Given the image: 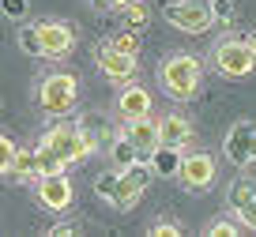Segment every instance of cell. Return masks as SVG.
<instances>
[{"mask_svg":"<svg viewBox=\"0 0 256 237\" xmlns=\"http://www.w3.org/2000/svg\"><path fill=\"white\" fill-rule=\"evenodd\" d=\"M136 60H140V56L120 53V49H113L110 42H102V46L94 49V64L102 68L106 79H113V83H128V79H136Z\"/></svg>","mask_w":256,"mask_h":237,"instance_id":"11","label":"cell"},{"mask_svg":"<svg viewBox=\"0 0 256 237\" xmlns=\"http://www.w3.org/2000/svg\"><path fill=\"white\" fill-rule=\"evenodd\" d=\"M34 34H38V56L46 60H64L76 49V30L64 19H42L34 23Z\"/></svg>","mask_w":256,"mask_h":237,"instance_id":"6","label":"cell"},{"mask_svg":"<svg viewBox=\"0 0 256 237\" xmlns=\"http://www.w3.org/2000/svg\"><path fill=\"white\" fill-rule=\"evenodd\" d=\"M124 12V23H128V30H144L147 26V19H151V8H147L144 0H132L128 8H120Z\"/></svg>","mask_w":256,"mask_h":237,"instance_id":"19","label":"cell"},{"mask_svg":"<svg viewBox=\"0 0 256 237\" xmlns=\"http://www.w3.org/2000/svg\"><path fill=\"white\" fill-rule=\"evenodd\" d=\"M245 46H248V53H252V60H256V30L245 34Z\"/></svg>","mask_w":256,"mask_h":237,"instance_id":"31","label":"cell"},{"mask_svg":"<svg viewBox=\"0 0 256 237\" xmlns=\"http://www.w3.org/2000/svg\"><path fill=\"white\" fill-rule=\"evenodd\" d=\"M0 12L8 19H26V12H30V0H0Z\"/></svg>","mask_w":256,"mask_h":237,"instance_id":"24","label":"cell"},{"mask_svg":"<svg viewBox=\"0 0 256 237\" xmlns=\"http://www.w3.org/2000/svg\"><path fill=\"white\" fill-rule=\"evenodd\" d=\"M102 4H106V8H117V12H120V8H128L132 0H102Z\"/></svg>","mask_w":256,"mask_h":237,"instance_id":"30","label":"cell"},{"mask_svg":"<svg viewBox=\"0 0 256 237\" xmlns=\"http://www.w3.org/2000/svg\"><path fill=\"white\" fill-rule=\"evenodd\" d=\"M8 177H16V181H34V177H38V170H34V150L16 147V158H12V166H8Z\"/></svg>","mask_w":256,"mask_h":237,"instance_id":"18","label":"cell"},{"mask_svg":"<svg viewBox=\"0 0 256 237\" xmlns=\"http://www.w3.org/2000/svg\"><path fill=\"white\" fill-rule=\"evenodd\" d=\"M19 49H23L26 56H38V34H34V23L19 30Z\"/></svg>","mask_w":256,"mask_h":237,"instance_id":"26","label":"cell"},{"mask_svg":"<svg viewBox=\"0 0 256 237\" xmlns=\"http://www.w3.org/2000/svg\"><path fill=\"white\" fill-rule=\"evenodd\" d=\"M211 64H215V72L226 76V79H245V76L256 72V60H252V53H248L245 38H222L211 49Z\"/></svg>","mask_w":256,"mask_h":237,"instance_id":"5","label":"cell"},{"mask_svg":"<svg viewBox=\"0 0 256 237\" xmlns=\"http://www.w3.org/2000/svg\"><path fill=\"white\" fill-rule=\"evenodd\" d=\"M110 46H113V49H120V53H128V56H140V38H136L132 30L113 34V38H110Z\"/></svg>","mask_w":256,"mask_h":237,"instance_id":"21","label":"cell"},{"mask_svg":"<svg viewBox=\"0 0 256 237\" xmlns=\"http://www.w3.org/2000/svg\"><path fill=\"white\" fill-rule=\"evenodd\" d=\"M238 234H248L245 226H241V222H234V218H218V222H211L208 226V237H238Z\"/></svg>","mask_w":256,"mask_h":237,"instance_id":"20","label":"cell"},{"mask_svg":"<svg viewBox=\"0 0 256 237\" xmlns=\"http://www.w3.org/2000/svg\"><path fill=\"white\" fill-rule=\"evenodd\" d=\"M124 136H128V140H132V147H136V154H140V158H147V154H151L154 147H158V120H151V117L128 120Z\"/></svg>","mask_w":256,"mask_h":237,"instance_id":"15","label":"cell"},{"mask_svg":"<svg viewBox=\"0 0 256 237\" xmlns=\"http://www.w3.org/2000/svg\"><path fill=\"white\" fill-rule=\"evenodd\" d=\"M12 158H16V143L8 140V136L0 132V177H8V166H12Z\"/></svg>","mask_w":256,"mask_h":237,"instance_id":"25","label":"cell"},{"mask_svg":"<svg viewBox=\"0 0 256 237\" xmlns=\"http://www.w3.org/2000/svg\"><path fill=\"white\" fill-rule=\"evenodd\" d=\"M34 196H38V204L46 207V211H53V214H64L68 207H72V196H76V188H72V181L64 177V170H56V174H38L34 177Z\"/></svg>","mask_w":256,"mask_h":237,"instance_id":"10","label":"cell"},{"mask_svg":"<svg viewBox=\"0 0 256 237\" xmlns=\"http://www.w3.org/2000/svg\"><path fill=\"white\" fill-rule=\"evenodd\" d=\"M110 158L117 162V170H120V166H132V162H140V154H136V147H132V140L124 136V128L110 136Z\"/></svg>","mask_w":256,"mask_h":237,"instance_id":"17","label":"cell"},{"mask_svg":"<svg viewBox=\"0 0 256 237\" xmlns=\"http://www.w3.org/2000/svg\"><path fill=\"white\" fill-rule=\"evenodd\" d=\"M192 136H196V128H192V120L184 117V113H166V117H158V143L184 150L192 143Z\"/></svg>","mask_w":256,"mask_h":237,"instance_id":"13","label":"cell"},{"mask_svg":"<svg viewBox=\"0 0 256 237\" xmlns=\"http://www.w3.org/2000/svg\"><path fill=\"white\" fill-rule=\"evenodd\" d=\"M80 102V83L68 72H49L46 79H38V106L49 117H68Z\"/></svg>","mask_w":256,"mask_h":237,"instance_id":"3","label":"cell"},{"mask_svg":"<svg viewBox=\"0 0 256 237\" xmlns=\"http://www.w3.org/2000/svg\"><path fill=\"white\" fill-rule=\"evenodd\" d=\"M204 83V64L192 53H170L158 64V87L177 102H192Z\"/></svg>","mask_w":256,"mask_h":237,"instance_id":"1","label":"cell"},{"mask_svg":"<svg viewBox=\"0 0 256 237\" xmlns=\"http://www.w3.org/2000/svg\"><path fill=\"white\" fill-rule=\"evenodd\" d=\"M230 211H234V218H241L245 230H256V184L252 181L230 184Z\"/></svg>","mask_w":256,"mask_h":237,"instance_id":"14","label":"cell"},{"mask_svg":"<svg viewBox=\"0 0 256 237\" xmlns=\"http://www.w3.org/2000/svg\"><path fill=\"white\" fill-rule=\"evenodd\" d=\"M42 147L49 150V154L60 162V166H76V162H87L90 154L98 150V140L87 132V128L80 124H68V120H60V124H53L46 136H42Z\"/></svg>","mask_w":256,"mask_h":237,"instance_id":"2","label":"cell"},{"mask_svg":"<svg viewBox=\"0 0 256 237\" xmlns=\"http://www.w3.org/2000/svg\"><path fill=\"white\" fill-rule=\"evenodd\" d=\"M72 234H80L76 222H56V226H49V237H72Z\"/></svg>","mask_w":256,"mask_h":237,"instance_id":"29","label":"cell"},{"mask_svg":"<svg viewBox=\"0 0 256 237\" xmlns=\"http://www.w3.org/2000/svg\"><path fill=\"white\" fill-rule=\"evenodd\" d=\"M177 177L188 192H208L218 177V162L208 150H192V154H181V166H177Z\"/></svg>","mask_w":256,"mask_h":237,"instance_id":"7","label":"cell"},{"mask_svg":"<svg viewBox=\"0 0 256 237\" xmlns=\"http://www.w3.org/2000/svg\"><path fill=\"white\" fill-rule=\"evenodd\" d=\"M211 23H218V26L234 23V0H211Z\"/></svg>","mask_w":256,"mask_h":237,"instance_id":"22","label":"cell"},{"mask_svg":"<svg viewBox=\"0 0 256 237\" xmlns=\"http://www.w3.org/2000/svg\"><path fill=\"white\" fill-rule=\"evenodd\" d=\"M117 117L124 124L128 120H140V117H151V90L128 79V87L117 94Z\"/></svg>","mask_w":256,"mask_h":237,"instance_id":"12","label":"cell"},{"mask_svg":"<svg viewBox=\"0 0 256 237\" xmlns=\"http://www.w3.org/2000/svg\"><path fill=\"white\" fill-rule=\"evenodd\" d=\"M147 170H151L154 177H177V166H181V150L177 147H166V143H158V147L151 150V154L144 158Z\"/></svg>","mask_w":256,"mask_h":237,"instance_id":"16","label":"cell"},{"mask_svg":"<svg viewBox=\"0 0 256 237\" xmlns=\"http://www.w3.org/2000/svg\"><path fill=\"white\" fill-rule=\"evenodd\" d=\"M34 170H38V174H56V170H64V166L38 143V147H34Z\"/></svg>","mask_w":256,"mask_h":237,"instance_id":"23","label":"cell"},{"mask_svg":"<svg viewBox=\"0 0 256 237\" xmlns=\"http://www.w3.org/2000/svg\"><path fill=\"white\" fill-rule=\"evenodd\" d=\"M113 181H117V174H102L94 181V192H98V200H110V192H113Z\"/></svg>","mask_w":256,"mask_h":237,"instance_id":"28","label":"cell"},{"mask_svg":"<svg viewBox=\"0 0 256 237\" xmlns=\"http://www.w3.org/2000/svg\"><path fill=\"white\" fill-rule=\"evenodd\" d=\"M222 154L234 166H256V120H234L226 128Z\"/></svg>","mask_w":256,"mask_h":237,"instance_id":"8","label":"cell"},{"mask_svg":"<svg viewBox=\"0 0 256 237\" xmlns=\"http://www.w3.org/2000/svg\"><path fill=\"white\" fill-rule=\"evenodd\" d=\"M147 234H151V237H181L184 230L177 226V222H166V218H162V222H154V226L147 230Z\"/></svg>","mask_w":256,"mask_h":237,"instance_id":"27","label":"cell"},{"mask_svg":"<svg viewBox=\"0 0 256 237\" xmlns=\"http://www.w3.org/2000/svg\"><path fill=\"white\" fill-rule=\"evenodd\" d=\"M166 23L184 34H204L211 26V0H174L166 4Z\"/></svg>","mask_w":256,"mask_h":237,"instance_id":"9","label":"cell"},{"mask_svg":"<svg viewBox=\"0 0 256 237\" xmlns=\"http://www.w3.org/2000/svg\"><path fill=\"white\" fill-rule=\"evenodd\" d=\"M147 181H151V170H147L144 158L132 162V166H120L117 170V181H113V192H110V204L117 207V211H132V207L144 200Z\"/></svg>","mask_w":256,"mask_h":237,"instance_id":"4","label":"cell"}]
</instances>
